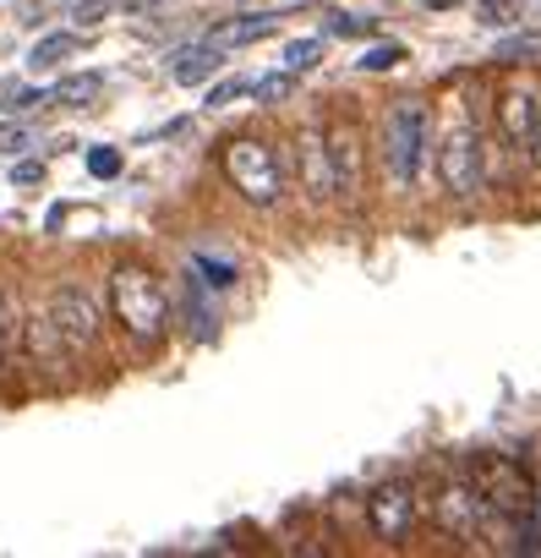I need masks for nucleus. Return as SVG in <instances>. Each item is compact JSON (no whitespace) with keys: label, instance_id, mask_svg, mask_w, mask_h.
<instances>
[{"label":"nucleus","instance_id":"f257e3e1","mask_svg":"<svg viewBox=\"0 0 541 558\" xmlns=\"http://www.w3.org/2000/svg\"><path fill=\"white\" fill-rule=\"evenodd\" d=\"M110 307H115V324H121L137 345L164 340V329H170V318H175L170 291L159 286V274H148L143 263H121V268L110 274Z\"/></svg>","mask_w":541,"mask_h":558},{"label":"nucleus","instance_id":"f03ea898","mask_svg":"<svg viewBox=\"0 0 541 558\" xmlns=\"http://www.w3.org/2000/svg\"><path fill=\"white\" fill-rule=\"evenodd\" d=\"M219 165H224L230 186L251 208H280L285 203V159L274 154V143H262V137H230L219 148Z\"/></svg>","mask_w":541,"mask_h":558},{"label":"nucleus","instance_id":"7ed1b4c3","mask_svg":"<svg viewBox=\"0 0 541 558\" xmlns=\"http://www.w3.org/2000/svg\"><path fill=\"white\" fill-rule=\"evenodd\" d=\"M383 165H389V181L405 192L421 181V165H427V105L421 99H394L389 116H383Z\"/></svg>","mask_w":541,"mask_h":558},{"label":"nucleus","instance_id":"20e7f679","mask_svg":"<svg viewBox=\"0 0 541 558\" xmlns=\"http://www.w3.org/2000/svg\"><path fill=\"white\" fill-rule=\"evenodd\" d=\"M470 482H476L487 509H497L508 520L536 514V482H530V471L514 454H476L470 460Z\"/></svg>","mask_w":541,"mask_h":558},{"label":"nucleus","instance_id":"39448f33","mask_svg":"<svg viewBox=\"0 0 541 558\" xmlns=\"http://www.w3.org/2000/svg\"><path fill=\"white\" fill-rule=\"evenodd\" d=\"M438 175H443L448 197H459V203H470L481 192V181H487V154H481V137H476V126L465 116L438 143Z\"/></svg>","mask_w":541,"mask_h":558},{"label":"nucleus","instance_id":"423d86ee","mask_svg":"<svg viewBox=\"0 0 541 558\" xmlns=\"http://www.w3.org/2000/svg\"><path fill=\"white\" fill-rule=\"evenodd\" d=\"M296 181L312 203L340 197V165H334V137L323 126H302L296 132Z\"/></svg>","mask_w":541,"mask_h":558},{"label":"nucleus","instance_id":"0eeeda50","mask_svg":"<svg viewBox=\"0 0 541 558\" xmlns=\"http://www.w3.org/2000/svg\"><path fill=\"white\" fill-rule=\"evenodd\" d=\"M50 324L61 329V340H66L72 351H94L99 335H104V313H99V302H94L83 286H61V291L50 296Z\"/></svg>","mask_w":541,"mask_h":558},{"label":"nucleus","instance_id":"6e6552de","mask_svg":"<svg viewBox=\"0 0 541 558\" xmlns=\"http://www.w3.org/2000/svg\"><path fill=\"white\" fill-rule=\"evenodd\" d=\"M416 520H421V498H416L410 482H383V487L367 498V525H372L378 542H394V547H399V542L416 531Z\"/></svg>","mask_w":541,"mask_h":558},{"label":"nucleus","instance_id":"1a4fd4ad","mask_svg":"<svg viewBox=\"0 0 541 558\" xmlns=\"http://www.w3.org/2000/svg\"><path fill=\"white\" fill-rule=\"evenodd\" d=\"M481 514H487V504H481V493H476L470 476H448V482H438V493H432V520H438L443 536L470 542V536L481 531Z\"/></svg>","mask_w":541,"mask_h":558},{"label":"nucleus","instance_id":"9d476101","mask_svg":"<svg viewBox=\"0 0 541 558\" xmlns=\"http://www.w3.org/2000/svg\"><path fill=\"white\" fill-rule=\"evenodd\" d=\"M208 279L197 274V268H186V279H181V296H175V318H181V329L186 335H197V340H213L219 335V307L208 302Z\"/></svg>","mask_w":541,"mask_h":558},{"label":"nucleus","instance_id":"9b49d317","mask_svg":"<svg viewBox=\"0 0 541 558\" xmlns=\"http://www.w3.org/2000/svg\"><path fill=\"white\" fill-rule=\"evenodd\" d=\"M224 45H213V39H197V45H181L175 56H170V77L181 83V88H202L219 66H224Z\"/></svg>","mask_w":541,"mask_h":558},{"label":"nucleus","instance_id":"f8f14e48","mask_svg":"<svg viewBox=\"0 0 541 558\" xmlns=\"http://www.w3.org/2000/svg\"><path fill=\"white\" fill-rule=\"evenodd\" d=\"M280 34V17L274 12H246L241 7V17H230V23H219L208 39L213 45H224V50H241V45H257V39H274Z\"/></svg>","mask_w":541,"mask_h":558},{"label":"nucleus","instance_id":"ddd939ff","mask_svg":"<svg viewBox=\"0 0 541 558\" xmlns=\"http://www.w3.org/2000/svg\"><path fill=\"white\" fill-rule=\"evenodd\" d=\"M536 94L530 88H514V94H503L497 99V132H503V143H525L530 132H536Z\"/></svg>","mask_w":541,"mask_h":558},{"label":"nucleus","instance_id":"4468645a","mask_svg":"<svg viewBox=\"0 0 541 558\" xmlns=\"http://www.w3.org/2000/svg\"><path fill=\"white\" fill-rule=\"evenodd\" d=\"M99 94H104V77H99V72H77V77H61V83L50 88V99L66 105V110H88Z\"/></svg>","mask_w":541,"mask_h":558},{"label":"nucleus","instance_id":"2eb2a0df","mask_svg":"<svg viewBox=\"0 0 541 558\" xmlns=\"http://www.w3.org/2000/svg\"><path fill=\"white\" fill-rule=\"evenodd\" d=\"M77 45H83L77 34H45V39L28 50V66H34V72H50V66H61L66 56H77Z\"/></svg>","mask_w":541,"mask_h":558},{"label":"nucleus","instance_id":"dca6fc26","mask_svg":"<svg viewBox=\"0 0 541 558\" xmlns=\"http://www.w3.org/2000/svg\"><path fill=\"white\" fill-rule=\"evenodd\" d=\"M192 268L208 279L213 291H230L235 279H241V268H235V263H224V257H213V252H192Z\"/></svg>","mask_w":541,"mask_h":558},{"label":"nucleus","instance_id":"f3484780","mask_svg":"<svg viewBox=\"0 0 541 558\" xmlns=\"http://www.w3.org/2000/svg\"><path fill=\"white\" fill-rule=\"evenodd\" d=\"M334 165H340V192H356L361 175H356V132H334Z\"/></svg>","mask_w":541,"mask_h":558},{"label":"nucleus","instance_id":"a211bd4d","mask_svg":"<svg viewBox=\"0 0 541 558\" xmlns=\"http://www.w3.org/2000/svg\"><path fill=\"white\" fill-rule=\"evenodd\" d=\"M291 88H296V72L285 66V72L257 77V83H251V99H257V105H280V99H291Z\"/></svg>","mask_w":541,"mask_h":558},{"label":"nucleus","instance_id":"6ab92c4d","mask_svg":"<svg viewBox=\"0 0 541 558\" xmlns=\"http://www.w3.org/2000/svg\"><path fill=\"white\" fill-rule=\"evenodd\" d=\"M280 61H285L296 77H302V72H312V66L323 61V39H291V45L280 50Z\"/></svg>","mask_w":541,"mask_h":558},{"label":"nucleus","instance_id":"aec40b11","mask_svg":"<svg viewBox=\"0 0 541 558\" xmlns=\"http://www.w3.org/2000/svg\"><path fill=\"white\" fill-rule=\"evenodd\" d=\"M497 61H503V66H525V61H541V34H519V39H503V45H497Z\"/></svg>","mask_w":541,"mask_h":558},{"label":"nucleus","instance_id":"412c9836","mask_svg":"<svg viewBox=\"0 0 541 558\" xmlns=\"http://www.w3.org/2000/svg\"><path fill=\"white\" fill-rule=\"evenodd\" d=\"M399 61H405V50H399V45H372V50H361V61H356V66H361V72H394Z\"/></svg>","mask_w":541,"mask_h":558},{"label":"nucleus","instance_id":"4be33fe9","mask_svg":"<svg viewBox=\"0 0 541 558\" xmlns=\"http://www.w3.org/2000/svg\"><path fill=\"white\" fill-rule=\"evenodd\" d=\"M34 148V126L23 121H0V154H28Z\"/></svg>","mask_w":541,"mask_h":558},{"label":"nucleus","instance_id":"5701e85b","mask_svg":"<svg viewBox=\"0 0 541 558\" xmlns=\"http://www.w3.org/2000/svg\"><path fill=\"white\" fill-rule=\"evenodd\" d=\"M241 94H251V83H246V77H224V83L208 88V110H224V105H235Z\"/></svg>","mask_w":541,"mask_h":558},{"label":"nucleus","instance_id":"b1692460","mask_svg":"<svg viewBox=\"0 0 541 558\" xmlns=\"http://www.w3.org/2000/svg\"><path fill=\"white\" fill-rule=\"evenodd\" d=\"M514 17H519L514 0H481V23L487 28H514Z\"/></svg>","mask_w":541,"mask_h":558},{"label":"nucleus","instance_id":"393cba45","mask_svg":"<svg viewBox=\"0 0 541 558\" xmlns=\"http://www.w3.org/2000/svg\"><path fill=\"white\" fill-rule=\"evenodd\" d=\"M246 12H274V17H285V12H302V7H312V0H241Z\"/></svg>","mask_w":541,"mask_h":558},{"label":"nucleus","instance_id":"a878e982","mask_svg":"<svg viewBox=\"0 0 541 558\" xmlns=\"http://www.w3.org/2000/svg\"><path fill=\"white\" fill-rule=\"evenodd\" d=\"M88 170L110 181V175H121V154H115V148H94V154H88Z\"/></svg>","mask_w":541,"mask_h":558},{"label":"nucleus","instance_id":"bb28decb","mask_svg":"<svg viewBox=\"0 0 541 558\" xmlns=\"http://www.w3.org/2000/svg\"><path fill=\"white\" fill-rule=\"evenodd\" d=\"M12 181H17V186H39V181H45V165H39V159H23V165H12Z\"/></svg>","mask_w":541,"mask_h":558},{"label":"nucleus","instance_id":"cd10ccee","mask_svg":"<svg viewBox=\"0 0 541 558\" xmlns=\"http://www.w3.org/2000/svg\"><path fill=\"white\" fill-rule=\"evenodd\" d=\"M329 28H334V34H372V17L361 23V17H345V12H340V17L329 23Z\"/></svg>","mask_w":541,"mask_h":558},{"label":"nucleus","instance_id":"c85d7f7f","mask_svg":"<svg viewBox=\"0 0 541 558\" xmlns=\"http://www.w3.org/2000/svg\"><path fill=\"white\" fill-rule=\"evenodd\" d=\"M525 148H530V165H536V170H541V116H536V132H530V137H525Z\"/></svg>","mask_w":541,"mask_h":558},{"label":"nucleus","instance_id":"c756f323","mask_svg":"<svg viewBox=\"0 0 541 558\" xmlns=\"http://www.w3.org/2000/svg\"><path fill=\"white\" fill-rule=\"evenodd\" d=\"M427 7H432V12H448V7H459V0H427Z\"/></svg>","mask_w":541,"mask_h":558},{"label":"nucleus","instance_id":"7c9ffc66","mask_svg":"<svg viewBox=\"0 0 541 558\" xmlns=\"http://www.w3.org/2000/svg\"><path fill=\"white\" fill-rule=\"evenodd\" d=\"M121 7H132V12H143V7H153V0H121Z\"/></svg>","mask_w":541,"mask_h":558},{"label":"nucleus","instance_id":"2f4dec72","mask_svg":"<svg viewBox=\"0 0 541 558\" xmlns=\"http://www.w3.org/2000/svg\"><path fill=\"white\" fill-rule=\"evenodd\" d=\"M536 514H541V487H536Z\"/></svg>","mask_w":541,"mask_h":558},{"label":"nucleus","instance_id":"473e14b6","mask_svg":"<svg viewBox=\"0 0 541 558\" xmlns=\"http://www.w3.org/2000/svg\"><path fill=\"white\" fill-rule=\"evenodd\" d=\"M0 362H7V351H0Z\"/></svg>","mask_w":541,"mask_h":558}]
</instances>
